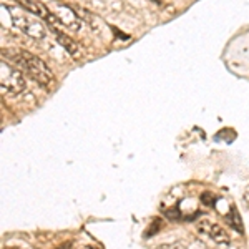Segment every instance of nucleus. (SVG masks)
<instances>
[{
    "label": "nucleus",
    "mask_w": 249,
    "mask_h": 249,
    "mask_svg": "<svg viewBox=\"0 0 249 249\" xmlns=\"http://www.w3.org/2000/svg\"><path fill=\"white\" fill-rule=\"evenodd\" d=\"M55 5H57V10L52 12V14L60 20V23L67 25L71 30H78L82 23H80V17L77 15L73 7L67 5V3H55Z\"/></svg>",
    "instance_id": "20e7f679"
},
{
    "label": "nucleus",
    "mask_w": 249,
    "mask_h": 249,
    "mask_svg": "<svg viewBox=\"0 0 249 249\" xmlns=\"http://www.w3.org/2000/svg\"><path fill=\"white\" fill-rule=\"evenodd\" d=\"M7 10L10 12V18L17 29H20L23 34L30 35L34 38H43L47 35V29L42 22L38 20V17H35L34 14H30L29 10H25L23 7H14V5H5Z\"/></svg>",
    "instance_id": "f03ea898"
},
{
    "label": "nucleus",
    "mask_w": 249,
    "mask_h": 249,
    "mask_svg": "<svg viewBox=\"0 0 249 249\" xmlns=\"http://www.w3.org/2000/svg\"><path fill=\"white\" fill-rule=\"evenodd\" d=\"M3 60H7L12 63L15 68H18L20 71L27 73L29 77L37 82L38 85L48 87L53 80V73L48 68V65L43 62L42 58H38L37 55L30 53L27 50H18V48H10V50L2 52Z\"/></svg>",
    "instance_id": "f257e3e1"
},
{
    "label": "nucleus",
    "mask_w": 249,
    "mask_h": 249,
    "mask_svg": "<svg viewBox=\"0 0 249 249\" xmlns=\"http://www.w3.org/2000/svg\"><path fill=\"white\" fill-rule=\"evenodd\" d=\"M17 2L20 3V7H23L25 10H29L30 14H34L35 17L42 20H47L52 15V10L43 3L37 2V0H17Z\"/></svg>",
    "instance_id": "0eeeda50"
},
{
    "label": "nucleus",
    "mask_w": 249,
    "mask_h": 249,
    "mask_svg": "<svg viewBox=\"0 0 249 249\" xmlns=\"http://www.w3.org/2000/svg\"><path fill=\"white\" fill-rule=\"evenodd\" d=\"M52 32L55 34V37H57L60 45L65 48V50L71 55V57H75V58H80V57H82V55H83L82 48H80V45H78L77 42H75L73 38L70 37V35H67L65 32H62L60 29H55V30H52Z\"/></svg>",
    "instance_id": "423d86ee"
},
{
    "label": "nucleus",
    "mask_w": 249,
    "mask_h": 249,
    "mask_svg": "<svg viewBox=\"0 0 249 249\" xmlns=\"http://www.w3.org/2000/svg\"><path fill=\"white\" fill-rule=\"evenodd\" d=\"M201 201L204 204H208V206H213V204L216 203V196L213 195L211 191H204L203 195H201Z\"/></svg>",
    "instance_id": "1a4fd4ad"
},
{
    "label": "nucleus",
    "mask_w": 249,
    "mask_h": 249,
    "mask_svg": "<svg viewBox=\"0 0 249 249\" xmlns=\"http://www.w3.org/2000/svg\"><path fill=\"white\" fill-rule=\"evenodd\" d=\"M0 85H2L3 91H9L12 95H20L25 91L27 83L23 75L20 73L18 68L12 67L9 62L2 60L0 62Z\"/></svg>",
    "instance_id": "7ed1b4c3"
},
{
    "label": "nucleus",
    "mask_w": 249,
    "mask_h": 249,
    "mask_svg": "<svg viewBox=\"0 0 249 249\" xmlns=\"http://www.w3.org/2000/svg\"><path fill=\"white\" fill-rule=\"evenodd\" d=\"M198 231L203 232V234H206L208 238H211L214 243H218V244H228V243H230V236H228V232L224 231L219 224L211 223V221H208V219L199 221V223H198Z\"/></svg>",
    "instance_id": "39448f33"
},
{
    "label": "nucleus",
    "mask_w": 249,
    "mask_h": 249,
    "mask_svg": "<svg viewBox=\"0 0 249 249\" xmlns=\"http://www.w3.org/2000/svg\"><path fill=\"white\" fill-rule=\"evenodd\" d=\"M226 221L230 223V226L232 228V230H236L239 234L243 232V219H241L239 213H238V210H236L234 206H231L230 213L226 214Z\"/></svg>",
    "instance_id": "6e6552de"
},
{
    "label": "nucleus",
    "mask_w": 249,
    "mask_h": 249,
    "mask_svg": "<svg viewBox=\"0 0 249 249\" xmlns=\"http://www.w3.org/2000/svg\"><path fill=\"white\" fill-rule=\"evenodd\" d=\"M55 249H73V246H71L70 241H67V243L60 244V246H58V248H55Z\"/></svg>",
    "instance_id": "9d476101"
}]
</instances>
